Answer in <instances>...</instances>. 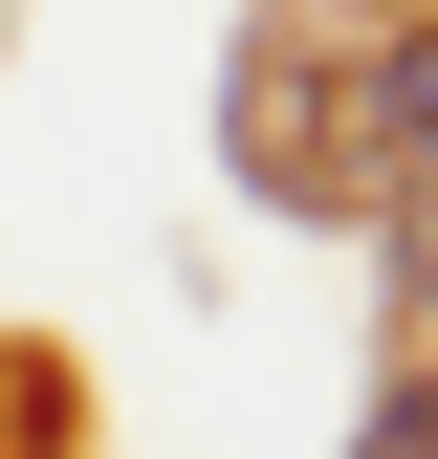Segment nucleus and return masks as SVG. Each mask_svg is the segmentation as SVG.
I'll use <instances>...</instances> for the list:
<instances>
[{"instance_id":"f257e3e1","label":"nucleus","mask_w":438,"mask_h":459,"mask_svg":"<svg viewBox=\"0 0 438 459\" xmlns=\"http://www.w3.org/2000/svg\"><path fill=\"white\" fill-rule=\"evenodd\" d=\"M372 153H395V176H438V22L372 66Z\"/></svg>"},{"instance_id":"f03ea898","label":"nucleus","mask_w":438,"mask_h":459,"mask_svg":"<svg viewBox=\"0 0 438 459\" xmlns=\"http://www.w3.org/2000/svg\"><path fill=\"white\" fill-rule=\"evenodd\" d=\"M351 459H438V394H372V437Z\"/></svg>"},{"instance_id":"7ed1b4c3","label":"nucleus","mask_w":438,"mask_h":459,"mask_svg":"<svg viewBox=\"0 0 438 459\" xmlns=\"http://www.w3.org/2000/svg\"><path fill=\"white\" fill-rule=\"evenodd\" d=\"M0 437H22V372H0Z\"/></svg>"},{"instance_id":"20e7f679","label":"nucleus","mask_w":438,"mask_h":459,"mask_svg":"<svg viewBox=\"0 0 438 459\" xmlns=\"http://www.w3.org/2000/svg\"><path fill=\"white\" fill-rule=\"evenodd\" d=\"M416 263H438V219H416Z\"/></svg>"}]
</instances>
